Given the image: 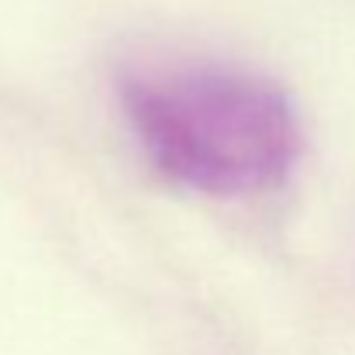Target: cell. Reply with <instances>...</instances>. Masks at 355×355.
Instances as JSON below:
<instances>
[{"instance_id":"cell-1","label":"cell","mask_w":355,"mask_h":355,"mask_svg":"<svg viewBox=\"0 0 355 355\" xmlns=\"http://www.w3.org/2000/svg\"><path fill=\"white\" fill-rule=\"evenodd\" d=\"M121 107L148 162L173 183L248 197L290 176L300 121L290 97L218 62H145L121 76Z\"/></svg>"}]
</instances>
